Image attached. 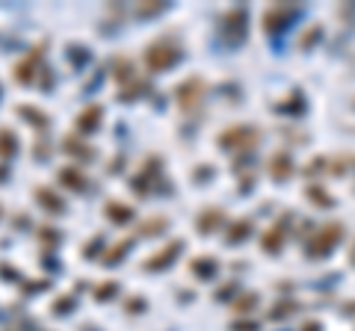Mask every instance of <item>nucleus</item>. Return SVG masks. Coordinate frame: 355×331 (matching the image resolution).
Instances as JSON below:
<instances>
[]
</instances>
